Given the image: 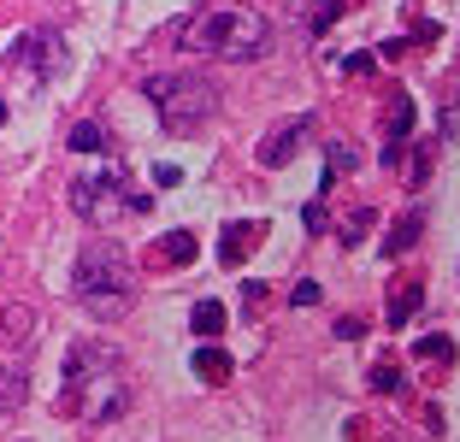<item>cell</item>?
Wrapping results in <instances>:
<instances>
[{
	"label": "cell",
	"instance_id": "cell-1",
	"mask_svg": "<svg viewBox=\"0 0 460 442\" xmlns=\"http://www.w3.org/2000/svg\"><path fill=\"white\" fill-rule=\"evenodd\" d=\"M124 407H130L124 360L107 349V342H71V354H66V402H59V413L77 419V425H112Z\"/></svg>",
	"mask_w": 460,
	"mask_h": 442
},
{
	"label": "cell",
	"instance_id": "cell-2",
	"mask_svg": "<svg viewBox=\"0 0 460 442\" xmlns=\"http://www.w3.org/2000/svg\"><path fill=\"white\" fill-rule=\"evenodd\" d=\"M71 301H77L89 319H124L136 301V266L124 248L112 242H89L77 260H71Z\"/></svg>",
	"mask_w": 460,
	"mask_h": 442
},
{
	"label": "cell",
	"instance_id": "cell-3",
	"mask_svg": "<svg viewBox=\"0 0 460 442\" xmlns=\"http://www.w3.org/2000/svg\"><path fill=\"white\" fill-rule=\"evenodd\" d=\"M142 94L154 101L165 136H195V130H207V119L218 112V89L201 77V71H160V77H142Z\"/></svg>",
	"mask_w": 460,
	"mask_h": 442
},
{
	"label": "cell",
	"instance_id": "cell-4",
	"mask_svg": "<svg viewBox=\"0 0 460 442\" xmlns=\"http://www.w3.org/2000/svg\"><path fill=\"white\" fill-rule=\"evenodd\" d=\"M66 66H71V41H66V30H59V24H36L30 36H18L13 54H6V71L24 77L30 89L66 77Z\"/></svg>",
	"mask_w": 460,
	"mask_h": 442
},
{
	"label": "cell",
	"instance_id": "cell-5",
	"mask_svg": "<svg viewBox=\"0 0 460 442\" xmlns=\"http://www.w3.org/2000/svg\"><path fill=\"white\" fill-rule=\"evenodd\" d=\"M124 183H130V172H124V165H107L101 177H77V183H71V213H77L89 230L119 225V213H130Z\"/></svg>",
	"mask_w": 460,
	"mask_h": 442
},
{
	"label": "cell",
	"instance_id": "cell-6",
	"mask_svg": "<svg viewBox=\"0 0 460 442\" xmlns=\"http://www.w3.org/2000/svg\"><path fill=\"white\" fill-rule=\"evenodd\" d=\"M266 48H271V18H260V13H225L218 59H260Z\"/></svg>",
	"mask_w": 460,
	"mask_h": 442
},
{
	"label": "cell",
	"instance_id": "cell-7",
	"mask_svg": "<svg viewBox=\"0 0 460 442\" xmlns=\"http://www.w3.org/2000/svg\"><path fill=\"white\" fill-rule=\"evenodd\" d=\"M307 130H313V112H289L278 130H266L260 136V147H254V160L266 165V172H284L289 160H296V147L307 142Z\"/></svg>",
	"mask_w": 460,
	"mask_h": 442
},
{
	"label": "cell",
	"instance_id": "cell-8",
	"mask_svg": "<svg viewBox=\"0 0 460 442\" xmlns=\"http://www.w3.org/2000/svg\"><path fill=\"white\" fill-rule=\"evenodd\" d=\"M201 260V236L195 230H165V236L148 242V266L154 271H190Z\"/></svg>",
	"mask_w": 460,
	"mask_h": 442
},
{
	"label": "cell",
	"instance_id": "cell-9",
	"mask_svg": "<svg viewBox=\"0 0 460 442\" xmlns=\"http://www.w3.org/2000/svg\"><path fill=\"white\" fill-rule=\"evenodd\" d=\"M254 242H266V218H230L225 230H218V266H243L248 260V248H254Z\"/></svg>",
	"mask_w": 460,
	"mask_h": 442
},
{
	"label": "cell",
	"instance_id": "cell-10",
	"mask_svg": "<svg viewBox=\"0 0 460 442\" xmlns=\"http://www.w3.org/2000/svg\"><path fill=\"white\" fill-rule=\"evenodd\" d=\"M36 324H41L36 313H30L24 301H13V307L0 313V349L13 354V360H18V354H24V360H30V336H36Z\"/></svg>",
	"mask_w": 460,
	"mask_h": 442
},
{
	"label": "cell",
	"instance_id": "cell-11",
	"mask_svg": "<svg viewBox=\"0 0 460 442\" xmlns=\"http://www.w3.org/2000/svg\"><path fill=\"white\" fill-rule=\"evenodd\" d=\"M30 402V360H6L0 366V419H13Z\"/></svg>",
	"mask_w": 460,
	"mask_h": 442
},
{
	"label": "cell",
	"instance_id": "cell-12",
	"mask_svg": "<svg viewBox=\"0 0 460 442\" xmlns=\"http://www.w3.org/2000/svg\"><path fill=\"white\" fill-rule=\"evenodd\" d=\"M190 372L201 377V384H230V372H236V366H230V354H225V349L201 342V349L190 354Z\"/></svg>",
	"mask_w": 460,
	"mask_h": 442
},
{
	"label": "cell",
	"instance_id": "cell-13",
	"mask_svg": "<svg viewBox=\"0 0 460 442\" xmlns=\"http://www.w3.org/2000/svg\"><path fill=\"white\" fill-rule=\"evenodd\" d=\"M420 230H425V213H420V207H407V218H395L390 236H384V260H402L407 248L420 242Z\"/></svg>",
	"mask_w": 460,
	"mask_h": 442
},
{
	"label": "cell",
	"instance_id": "cell-14",
	"mask_svg": "<svg viewBox=\"0 0 460 442\" xmlns=\"http://www.w3.org/2000/svg\"><path fill=\"white\" fill-rule=\"evenodd\" d=\"M420 295H425V283H420V278H402V283L390 289V307H384V319H390L395 331H402V324L413 319V313H420Z\"/></svg>",
	"mask_w": 460,
	"mask_h": 442
},
{
	"label": "cell",
	"instance_id": "cell-15",
	"mask_svg": "<svg viewBox=\"0 0 460 442\" xmlns=\"http://www.w3.org/2000/svg\"><path fill=\"white\" fill-rule=\"evenodd\" d=\"M225 324H230V313H225V301H213V295H201V301L190 307V331L201 336V342H213Z\"/></svg>",
	"mask_w": 460,
	"mask_h": 442
},
{
	"label": "cell",
	"instance_id": "cell-16",
	"mask_svg": "<svg viewBox=\"0 0 460 442\" xmlns=\"http://www.w3.org/2000/svg\"><path fill=\"white\" fill-rule=\"evenodd\" d=\"M455 336H425V342H413V360L425 366V372H443V366H455Z\"/></svg>",
	"mask_w": 460,
	"mask_h": 442
},
{
	"label": "cell",
	"instance_id": "cell-17",
	"mask_svg": "<svg viewBox=\"0 0 460 442\" xmlns=\"http://www.w3.org/2000/svg\"><path fill=\"white\" fill-rule=\"evenodd\" d=\"M349 6H354V0H313V6H307V18H301V24H307V36H325V30L337 24V18L349 13Z\"/></svg>",
	"mask_w": 460,
	"mask_h": 442
},
{
	"label": "cell",
	"instance_id": "cell-18",
	"mask_svg": "<svg viewBox=\"0 0 460 442\" xmlns=\"http://www.w3.org/2000/svg\"><path fill=\"white\" fill-rule=\"evenodd\" d=\"M372 225H378V213H372V207H354V213H349V218H342V225H337L342 248H354V242H360V236H372Z\"/></svg>",
	"mask_w": 460,
	"mask_h": 442
},
{
	"label": "cell",
	"instance_id": "cell-19",
	"mask_svg": "<svg viewBox=\"0 0 460 442\" xmlns=\"http://www.w3.org/2000/svg\"><path fill=\"white\" fill-rule=\"evenodd\" d=\"M407 130H413V101H407V94H395V101H390V154H402L395 142H402Z\"/></svg>",
	"mask_w": 460,
	"mask_h": 442
},
{
	"label": "cell",
	"instance_id": "cell-20",
	"mask_svg": "<svg viewBox=\"0 0 460 442\" xmlns=\"http://www.w3.org/2000/svg\"><path fill=\"white\" fill-rule=\"evenodd\" d=\"M71 147H77V154H101V147H107V130H101L95 119L71 124Z\"/></svg>",
	"mask_w": 460,
	"mask_h": 442
},
{
	"label": "cell",
	"instance_id": "cell-21",
	"mask_svg": "<svg viewBox=\"0 0 460 442\" xmlns=\"http://www.w3.org/2000/svg\"><path fill=\"white\" fill-rule=\"evenodd\" d=\"M301 225H307V236H325V230H331V207H325V195H313V201L301 207Z\"/></svg>",
	"mask_w": 460,
	"mask_h": 442
},
{
	"label": "cell",
	"instance_id": "cell-22",
	"mask_svg": "<svg viewBox=\"0 0 460 442\" xmlns=\"http://www.w3.org/2000/svg\"><path fill=\"white\" fill-rule=\"evenodd\" d=\"M425 177H431V142L413 147V165H407V189H420Z\"/></svg>",
	"mask_w": 460,
	"mask_h": 442
},
{
	"label": "cell",
	"instance_id": "cell-23",
	"mask_svg": "<svg viewBox=\"0 0 460 442\" xmlns=\"http://www.w3.org/2000/svg\"><path fill=\"white\" fill-rule=\"evenodd\" d=\"M407 377H402V366H372V389H384V395H395Z\"/></svg>",
	"mask_w": 460,
	"mask_h": 442
},
{
	"label": "cell",
	"instance_id": "cell-24",
	"mask_svg": "<svg viewBox=\"0 0 460 442\" xmlns=\"http://www.w3.org/2000/svg\"><path fill=\"white\" fill-rule=\"evenodd\" d=\"M266 295H271L266 283H254V278L243 283V313H248V319H260V307H266Z\"/></svg>",
	"mask_w": 460,
	"mask_h": 442
},
{
	"label": "cell",
	"instance_id": "cell-25",
	"mask_svg": "<svg viewBox=\"0 0 460 442\" xmlns=\"http://www.w3.org/2000/svg\"><path fill=\"white\" fill-rule=\"evenodd\" d=\"M325 160H331V177L354 172V154H349V142H331V147H325Z\"/></svg>",
	"mask_w": 460,
	"mask_h": 442
},
{
	"label": "cell",
	"instance_id": "cell-26",
	"mask_svg": "<svg viewBox=\"0 0 460 442\" xmlns=\"http://www.w3.org/2000/svg\"><path fill=\"white\" fill-rule=\"evenodd\" d=\"M342 71H349V77H372V71H378V54H349Z\"/></svg>",
	"mask_w": 460,
	"mask_h": 442
},
{
	"label": "cell",
	"instance_id": "cell-27",
	"mask_svg": "<svg viewBox=\"0 0 460 442\" xmlns=\"http://www.w3.org/2000/svg\"><path fill=\"white\" fill-rule=\"evenodd\" d=\"M337 336H342V342H360V336H366V319H360V313H349V319H337Z\"/></svg>",
	"mask_w": 460,
	"mask_h": 442
},
{
	"label": "cell",
	"instance_id": "cell-28",
	"mask_svg": "<svg viewBox=\"0 0 460 442\" xmlns=\"http://www.w3.org/2000/svg\"><path fill=\"white\" fill-rule=\"evenodd\" d=\"M289 301H296V307H313V301H319V283H313V278H301L296 289H289Z\"/></svg>",
	"mask_w": 460,
	"mask_h": 442
},
{
	"label": "cell",
	"instance_id": "cell-29",
	"mask_svg": "<svg viewBox=\"0 0 460 442\" xmlns=\"http://www.w3.org/2000/svg\"><path fill=\"white\" fill-rule=\"evenodd\" d=\"M154 183H160V189H177V183H183V172H177V165H154Z\"/></svg>",
	"mask_w": 460,
	"mask_h": 442
},
{
	"label": "cell",
	"instance_id": "cell-30",
	"mask_svg": "<svg viewBox=\"0 0 460 442\" xmlns=\"http://www.w3.org/2000/svg\"><path fill=\"white\" fill-rule=\"evenodd\" d=\"M0 124H6V101H0Z\"/></svg>",
	"mask_w": 460,
	"mask_h": 442
}]
</instances>
